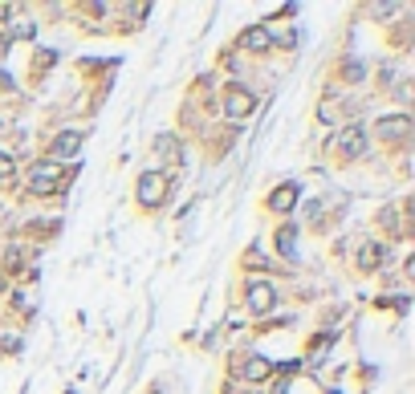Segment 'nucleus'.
Here are the masks:
<instances>
[{
	"label": "nucleus",
	"instance_id": "obj_1",
	"mask_svg": "<svg viewBox=\"0 0 415 394\" xmlns=\"http://www.w3.org/2000/svg\"><path fill=\"white\" fill-rule=\"evenodd\" d=\"M163 199H167V175L147 171V175L138 179V204H142V208H159Z\"/></svg>",
	"mask_w": 415,
	"mask_h": 394
},
{
	"label": "nucleus",
	"instance_id": "obj_2",
	"mask_svg": "<svg viewBox=\"0 0 415 394\" xmlns=\"http://www.w3.org/2000/svg\"><path fill=\"white\" fill-rule=\"evenodd\" d=\"M253 106H257V98L244 86H228V94H224V114H228L232 122H244L253 114Z\"/></svg>",
	"mask_w": 415,
	"mask_h": 394
},
{
	"label": "nucleus",
	"instance_id": "obj_3",
	"mask_svg": "<svg viewBox=\"0 0 415 394\" xmlns=\"http://www.w3.org/2000/svg\"><path fill=\"white\" fill-rule=\"evenodd\" d=\"M244 301H248V309H253V313H273V305H277V289L269 285V281H248V293H244Z\"/></svg>",
	"mask_w": 415,
	"mask_h": 394
},
{
	"label": "nucleus",
	"instance_id": "obj_4",
	"mask_svg": "<svg viewBox=\"0 0 415 394\" xmlns=\"http://www.w3.org/2000/svg\"><path fill=\"white\" fill-rule=\"evenodd\" d=\"M334 146H338L342 159H363L367 155V134H363V127H346V131L334 138Z\"/></svg>",
	"mask_w": 415,
	"mask_h": 394
},
{
	"label": "nucleus",
	"instance_id": "obj_5",
	"mask_svg": "<svg viewBox=\"0 0 415 394\" xmlns=\"http://www.w3.org/2000/svg\"><path fill=\"white\" fill-rule=\"evenodd\" d=\"M379 138H387V142H403L407 134H412V118L407 114H387V118H379Z\"/></svg>",
	"mask_w": 415,
	"mask_h": 394
},
{
	"label": "nucleus",
	"instance_id": "obj_6",
	"mask_svg": "<svg viewBox=\"0 0 415 394\" xmlns=\"http://www.w3.org/2000/svg\"><path fill=\"white\" fill-rule=\"evenodd\" d=\"M82 142H86L82 131H61V134H53L49 151H53V159H74V155L82 151Z\"/></svg>",
	"mask_w": 415,
	"mask_h": 394
},
{
	"label": "nucleus",
	"instance_id": "obj_7",
	"mask_svg": "<svg viewBox=\"0 0 415 394\" xmlns=\"http://www.w3.org/2000/svg\"><path fill=\"white\" fill-rule=\"evenodd\" d=\"M57 179H61V167H57V163H37V167H33V175H29V183H33V191H37V195H45V191L57 187Z\"/></svg>",
	"mask_w": 415,
	"mask_h": 394
},
{
	"label": "nucleus",
	"instance_id": "obj_8",
	"mask_svg": "<svg viewBox=\"0 0 415 394\" xmlns=\"http://www.w3.org/2000/svg\"><path fill=\"white\" fill-rule=\"evenodd\" d=\"M269 45H273V37H269V29H265V25H257V29H244V33H240V49H248V53H269Z\"/></svg>",
	"mask_w": 415,
	"mask_h": 394
},
{
	"label": "nucleus",
	"instance_id": "obj_9",
	"mask_svg": "<svg viewBox=\"0 0 415 394\" xmlns=\"http://www.w3.org/2000/svg\"><path fill=\"white\" fill-rule=\"evenodd\" d=\"M297 195H301V191H297V183H285V187H277L273 195H269V208L281 216V212H289V208L297 204Z\"/></svg>",
	"mask_w": 415,
	"mask_h": 394
},
{
	"label": "nucleus",
	"instance_id": "obj_10",
	"mask_svg": "<svg viewBox=\"0 0 415 394\" xmlns=\"http://www.w3.org/2000/svg\"><path fill=\"white\" fill-rule=\"evenodd\" d=\"M387 256H391L387 244H363V252H359V268H379Z\"/></svg>",
	"mask_w": 415,
	"mask_h": 394
},
{
	"label": "nucleus",
	"instance_id": "obj_11",
	"mask_svg": "<svg viewBox=\"0 0 415 394\" xmlns=\"http://www.w3.org/2000/svg\"><path fill=\"white\" fill-rule=\"evenodd\" d=\"M269 378V362L265 358H248V366H244V382H265Z\"/></svg>",
	"mask_w": 415,
	"mask_h": 394
},
{
	"label": "nucleus",
	"instance_id": "obj_12",
	"mask_svg": "<svg viewBox=\"0 0 415 394\" xmlns=\"http://www.w3.org/2000/svg\"><path fill=\"white\" fill-rule=\"evenodd\" d=\"M326 353H330V333H322V338L310 342V362H322Z\"/></svg>",
	"mask_w": 415,
	"mask_h": 394
},
{
	"label": "nucleus",
	"instance_id": "obj_13",
	"mask_svg": "<svg viewBox=\"0 0 415 394\" xmlns=\"http://www.w3.org/2000/svg\"><path fill=\"white\" fill-rule=\"evenodd\" d=\"M175 146H180L175 134H155V151H159V155H175Z\"/></svg>",
	"mask_w": 415,
	"mask_h": 394
},
{
	"label": "nucleus",
	"instance_id": "obj_14",
	"mask_svg": "<svg viewBox=\"0 0 415 394\" xmlns=\"http://www.w3.org/2000/svg\"><path fill=\"white\" fill-rule=\"evenodd\" d=\"M33 33H37V25H33L29 17H25V21H12V37H33Z\"/></svg>",
	"mask_w": 415,
	"mask_h": 394
},
{
	"label": "nucleus",
	"instance_id": "obj_15",
	"mask_svg": "<svg viewBox=\"0 0 415 394\" xmlns=\"http://www.w3.org/2000/svg\"><path fill=\"white\" fill-rule=\"evenodd\" d=\"M277 244H281V252H285V256H293V232H289V228H281V232H277Z\"/></svg>",
	"mask_w": 415,
	"mask_h": 394
},
{
	"label": "nucleus",
	"instance_id": "obj_16",
	"mask_svg": "<svg viewBox=\"0 0 415 394\" xmlns=\"http://www.w3.org/2000/svg\"><path fill=\"white\" fill-rule=\"evenodd\" d=\"M4 179H12V159L0 151V183H4Z\"/></svg>",
	"mask_w": 415,
	"mask_h": 394
},
{
	"label": "nucleus",
	"instance_id": "obj_17",
	"mask_svg": "<svg viewBox=\"0 0 415 394\" xmlns=\"http://www.w3.org/2000/svg\"><path fill=\"white\" fill-rule=\"evenodd\" d=\"M127 12H131V17H135V21H142V17H147V12H151V4H131V8H127Z\"/></svg>",
	"mask_w": 415,
	"mask_h": 394
},
{
	"label": "nucleus",
	"instance_id": "obj_18",
	"mask_svg": "<svg viewBox=\"0 0 415 394\" xmlns=\"http://www.w3.org/2000/svg\"><path fill=\"white\" fill-rule=\"evenodd\" d=\"M0 17H8V4H0Z\"/></svg>",
	"mask_w": 415,
	"mask_h": 394
},
{
	"label": "nucleus",
	"instance_id": "obj_19",
	"mask_svg": "<svg viewBox=\"0 0 415 394\" xmlns=\"http://www.w3.org/2000/svg\"><path fill=\"white\" fill-rule=\"evenodd\" d=\"M0 293H4V276H0Z\"/></svg>",
	"mask_w": 415,
	"mask_h": 394
},
{
	"label": "nucleus",
	"instance_id": "obj_20",
	"mask_svg": "<svg viewBox=\"0 0 415 394\" xmlns=\"http://www.w3.org/2000/svg\"><path fill=\"white\" fill-rule=\"evenodd\" d=\"M330 394H342V391H330Z\"/></svg>",
	"mask_w": 415,
	"mask_h": 394
}]
</instances>
